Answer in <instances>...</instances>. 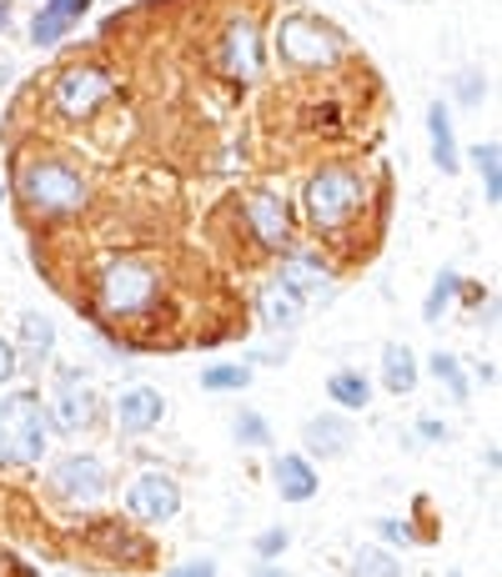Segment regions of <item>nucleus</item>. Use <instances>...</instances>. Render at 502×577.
I'll list each match as a JSON object with an SVG mask.
<instances>
[{"label": "nucleus", "mask_w": 502, "mask_h": 577, "mask_svg": "<svg viewBox=\"0 0 502 577\" xmlns=\"http://www.w3.org/2000/svg\"><path fill=\"white\" fill-rule=\"evenodd\" d=\"M286 547H292V533H286V527H266V533L257 537V563H276Z\"/></svg>", "instance_id": "c85d7f7f"}, {"label": "nucleus", "mask_w": 502, "mask_h": 577, "mask_svg": "<svg viewBox=\"0 0 502 577\" xmlns=\"http://www.w3.org/2000/svg\"><path fill=\"white\" fill-rule=\"evenodd\" d=\"M126 507H132V517L136 523H146V527L171 523L176 512H181V482H176L171 472H161V468L136 472L132 487H126Z\"/></svg>", "instance_id": "0eeeda50"}, {"label": "nucleus", "mask_w": 502, "mask_h": 577, "mask_svg": "<svg viewBox=\"0 0 502 577\" xmlns=\"http://www.w3.org/2000/svg\"><path fill=\"white\" fill-rule=\"evenodd\" d=\"M276 286H286L296 302H302V296H317L322 286H327V266L312 262V256H286V262H282V282H276Z\"/></svg>", "instance_id": "dca6fc26"}, {"label": "nucleus", "mask_w": 502, "mask_h": 577, "mask_svg": "<svg viewBox=\"0 0 502 577\" xmlns=\"http://www.w3.org/2000/svg\"><path fill=\"white\" fill-rule=\"evenodd\" d=\"M427 132H432V161L452 176L458 171V136H452V120H448V111H442V101L427 106Z\"/></svg>", "instance_id": "f3484780"}, {"label": "nucleus", "mask_w": 502, "mask_h": 577, "mask_svg": "<svg viewBox=\"0 0 502 577\" xmlns=\"http://www.w3.org/2000/svg\"><path fill=\"white\" fill-rule=\"evenodd\" d=\"M15 371H21V357H15V347L6 337H0V381H11Z\"/></svg>", "instance_id": "72a5a7b5"}, {"label": "nucleus", "mask_w": 502, "mask_h": 577, "mask_svg": "<svg viewBox=\"0 0 502 577\" xmlns=\"http://www.w3.org/2000/svg\"><path fill=\"white\" fill-rule=\"evenodd\" d=\"M352 437H357V427H352L347 412H322L302 427V442L312 458H342L352 447Z\"/></svg>", "instance_id": "ddd939ff"}, {"label": "nucleus", "mask_w": 502, "mask_h": 577, "mask_svg": "<svg viewBox=\"0 0 502 577\" xmlns=\"http://www.w3.org/2000/svg\"><path fill=\"white\" fill-rule=\"evenodd\" d=\"M106 96H111V76L101 66H71V71H61V81H55V106H61V116H71V120L91 116Z\"/></svg>", "instance_id": "1a4fd4ad"}, {"label": "nucleus", "mask_w": 502, "mask_h": 577, "mask_svg": "<svg viewBox=\"0 0 502 577\" xmlns=\"http://www.w3.org/2000/svg\"><path fill=\"white\" fill-rule=\"evenodd\" d=\"M15 191H21V201L31 211H41V217H76L91 197L86 176H81L76 166L55 161V156H31V161H21Z\"/></svg>", "instance_id": "f257e3e1"}, {"label": "nucleus", "mask_w": 502, "mask_h": 577, "mask_svg": "<svg viewBox=\"0 0 502 577\" xmlns=\"http://www.w3.org/2000/svg\"><path fill=\"white\" fill-rule=\"evenodd\" d=\"M377 537L383 543H402V547H412L417 543V533H412V523H402V517H377Z\"/></svg>", "instance_id": "c756f323"}, {"label": "nucleus", "mask_w": 502, "mask_h": 577, "mask_svg": "<svg viewBox=\"0 0 502 577\" xmlns=\"http://www.w3.org/2000/svg\"><path fill=\"white\" fill-rule=\"evenodd\" d=\"M166 577H217V557H191V563L171 567Z\"/></svg>", "instance_id": "2f4dec72"}, {"label": "nucleus", "mask_w": 502, "mask_h": 577, "mask_svg": "<svg viewBox=\"0 0 502 577\" xmlns=\"http://www.w3.org/2000/svg\"><path fill=\"white\" fill-rule=\"evenodd\" d=\"M21 347L31 352V361H45V357L55 352V327L45 322V316L25 312V316H21Z\"/></svg>", "instance_id": "412c9836"}, {"label": "nucleus", "mask_w": 502, "mask_h": 577, "mask_svg": "<svg viewBox=\"0 0 502 577\" xmlns=\"http://www.w3.org/2000/svg\"><path fill=\"white\" fill-rule=\"evenodd\" d=\"M156 296H161V276L146 262H136V256L111 262L106 276H101V306L111 316H146L156 306Z\"/></svg>", "instance_id": "39448f33"}, {"label": "nucleus", "mask_w": 502, "mask_h": 577, "mask_svg": "<svg viewBox=\"0 0 502 577\" xmlns=\"http://www.w3.org/2000/svg\"><path fill=\"white\" fill-rule=\"evenodd\" d=\"M66 31H71V25L61 21V15H55V11H45V6H41V11H35V21H31V41H35V45H55V41H61V35H66Z\"/></svg>", "instance_id": "a878e982"}, {"label": "nucleus", "mask_w": 502, "mask_h": 577, "mask_svg": "<svg viewBox=\"0 0 502 577\" xmlns=\"http://www.w3.org/2000/svg\"><path fill=\"white\" fill-rule=\"evenodd\" d=\"M352 577H402V563H397L387 547H357Z\"/></svg>", "instance_id": "4be33fe9"}, {"label": "nucleus", "mask_w": 502, "mask_h": 577, "mask_svg": "<svg viewBox=\"0 0 502 577\" xmlns=\"http://www.w3.org/2000/svg\"><path fill=\"white\" fill-rule=\"evenodd\" d=\"M362 201H367L362 176L347 171V166H327V171H317L312 181H306V201H302V207H306V217H312V227L342 231L362 211Z\"/></svg>", "instance_id": "7ed1b4c3"}, {"label": "nucleus", "mask_w": 502, "mask_h": 577, "mask_svg": "<svg viewBox=\"0 0 502 577\" xmlns=\"http://www.w3.org/2000/svg\"><path fill=\"white\" fill-rule=\"evenodd\" d=\"M251 577H292V573H286L282 563H257L251 567Z\"/></svg>", "instance_id": "c9c22d12"}, {"label": "nucleus", "mask_w": 502, "mask_h": 577, "mask_svg": "<svg viewBox=\"0 0 502 577\" xmlns=\"http://www.w3.org/2000/svg\"><path fill=\"white\" fill-rule=\"evenodd\" d=\"M427 367H432V377L448 387L452 402H468V377H462V361L452 357V352H432V361H427Z\"/></svg>", "instance_id": "b1692460"}, {"label": "nucleus", "mask_w": 502, "mask_h": 577, "mask_svg": "<svg viewBox=\"0 0 502 577\" xmlns=\"http://www.w3.org/2000/svg\"><path fill=\"white\" fill-rule=\"evenodd\" d=\"M272 482L282 492V502H312L317 497V468L302 458V452H282L272 462Z\"/></svg>", "instance_id": "4468645a"}, {"label": "nucleus", "mask_w": 502, "mask_h": 577, "mask_svg": "<svg viewBox=\"0 0 502 577\" xmlns=\"http://www.w3.org/2000/svg\"><path fill=\"white\" fill-rule=\"evenodd\" d=\"M231 432H237V442H241V447H266V437H272V432H266V422H262L257 412H237Z\"/></svg>", "instance_id": "bb28decb"}, {"label": "nucleus", "mask_w": 502, "mask_h": 577, "mask_svg": "<svg viewBox=\"0 0 502 577\" xmlns=\"http://www.w3.org/2000/svg\"><path fill=\"white\" fill-rule=\"evenodd\" d=\"M458 272H442V276H437V286H432V296H427V306H422V316H427V322H437V316H442V306H448L452 302V292H458Z\"/></svg>", "instance_id": "cd10ccee"}, {"label": "nucleus", "mask_w": 502, "mask_h": 577, "mask_svg": "<svg viewBox=\"0 0 502 577\" xmlns=\"http://www.w3.org/2000/svg\"><path fill=\"white\" fill-rule=\"evenodd\" d=\"M45 11H55V15H61V21H66V25H76L81 15L91 11V0H51V6H45Z\"/></svg>", "instance_id": "473e14b6"}, {"label": "nucleus", "mask_w": 502, "mask_h": 577, "mask_svg": "<svg viewBox=\"0 0 502 577\" xmlns=\"http://www.w3.org/2000/svg\"><path fill=\"white\" fill-rule=\"evenodd\" d=\"M327 397L337 407H347V412H362V407L372 402V381L362 377V371H332V377H327Z\"/></svg>", "instance_id": "aec40b11"}, {"label": "nucleus", "mask_w": 502, "mask_h": 577, "mask_svg": "<svg viewBox=\"0 0 502 577\" xmlns=\"http://www.w3.org/2000/svg\"><path fill=\"white\" fill-rule=\"evenodd\" d=\"M96 547H106L111 557H116L121 567H142V563H151V543L146 537H136L132 527H121V523H96Z\"/></svg>", "instance_id": "2eb2a0df"}, {"label": "nucleus", "mask_w": 502, "mask_h": 577, "mask_svg": "<svg viewBox=\"0 0 502 577\" xmlns=\"http://www.w3.org/2000/svg\"><path fill=\"white\" fill-rule=\"evenodd\" d=\"M221 71L231 81H257L262 71V35L251 21H231L227 35H221Z\"/></svg>", "instance_id": "f8f14e48"}, {"label": "nucleus", "mask_w": 502, "mask_h": 577, "mask_svg": "<svg viewBox=\"0 0 502 577\" xmlns=\"http://www.w3.org/2000/svg\"><path fill=\"white\" fill-rule=\"evenodd\" d=\"M6 25H11V11H6V0H0V31H6Z\"/></svg>", "instance_id": "e433bc0d"}, {"label": "nucleus", "mask_w": 502, "mask_h": 577, "mask_svg": "<svg viewBox=\"0 0 502 577\" xmlns=\"http://www.w3.org/2000/svg\"><path fill=\"white\" fill-rule=\"evenodd\" d=\"M111 417H116V432L121 437H146L161 427L166 417V397L156 392V387H126V392L116 397V407H111Z\"/></svg>", "instance_id": "9b49d317"}, {"label": "nucleus", "mask_w": 502, "mask_h": 577, "mask_svg": "<svg viewBox=\"0 0 502 577\" xmlns=\"http://www.w3.org/2000/svg\"><path fill=\"white\" fill-rule=\"evenodd\" d=\"M45 487H51V497L66 502V507H96L111 492V472L96 452H71V458H61L45 472Z\"/></svg>", "instance_id": "423d86ee"}, {"label": "nucleus", "mask_w": 502, "mask_h": 577, "mask_svg": "<svg viewBox=\"0 0 502 577\" xmlns=\"http://www.w3.org/2000/svg\"><path fill=\"white\" fill-rule=\"evenodd\" d=\"M201 387L207 392H241V387H251V367H207Z\"/></svg>", "instance_id": "393cba45"}, {"label": "nucleus", "mask_w": 502, "mask_h": 577, "mask_svg": "<svg viewBox=\"0 0 502 577\" xmlns=\"http://www.w3.org/2000/svg\"><path fill=\"white\" fill-rule=\"evenodd\" d=\"M482 96H488V76H478V71H462V76H458V101H462V106H478Z\"/></svg>", "instance_id": "7c9ffc66"}, {"label": "nucleus", "mask_w": 502, "mask_h": 577, "mask_svg": "<svg viewBox=\"0 0 502 577\" xmlns=\"http://www.w3.org/2000/svg\"><path fill=\"white\" fill-rule=\"evenodd\" d=\"M262 322H266L272 332H292L296 322H302V302H296L286 286L272 282V286L262 292Z\"/></svg>", "instance_id": "a211bd4d"}, {"label": "nucleus", "mask_w": 502, "mask_h": 577, "mask_svg": "<svg viewBox=\"0 0 502 577\" xmlns=\"http://www.w3.org/2000/svg\"><path fill=\"white\" fill-rule=\"evenodd\" d=\"M383 381L393 387L397 397L417 387V357L402 347V342H387V347H383Z\"/></svg>", "instance_id": "6ab92c4d"}, {"label": "nucleus", "mask_w": 502, "mask_h": 577, "mask_svg": "<svg viewBox=\"0 0 502 577\" xmlns=\"http://www.w3.org/2000/svg\"><path fill=\"white\" fill-rule=\"evenodd\" d=\"M96 387H91V377H81V371H61L55 377V392H51V412H45V422L55 427V432L66 437H81L91 422H96Z\"/></svg>", "instance_id": "6e6552de"}, {"label": "nucleus", "mask_w": 502, "mask_h": 577, "mask_svg": "<svg viewBox=\"0 0 502 577\" xmlns=\"http://www.w3.org/2000/svg\"><path fill=\"white\" fill-rule=\"evenodd\" d=\"M422 437H427V442H448V427L437 422V417H427V422H422Z\"/></svg>", "instance_id": "f704fd0d"}, {"label": "nucleus", "mask_w": 502, "mask_h": 577, "mask_svg": "<svg viewBox=\"0 0 502 577\" xmlns=\"http://www.w3.org/2000/svg\"><path fill=\"white\" fill-rule=\"evenodd\" d=\"M51 442V422L35 392L0 397V468H31L45 458Z\"/></svg>", "instance_id": "f03ea898"}, {"label": "nucleus", "mask_w": 502, "mask_h": 577, "mask_svg": "<svg viewBox=\"0 0 502 577\" xmlns=\"http://www.w3.org/2000/svg\"><path fill=\"white\" fill-rule=\"evenodd\" d=\"M241 217H247L251 237L262 241V251L292 246V211H286V201H276L272 191H257V197L241 201Z\"/></svg>", "instance_id": "9d476101"}, {"label": "nucleus", "mask_w": 502, "mask_h": 577, "mask_svg": "<svg viewBox=\"0 0 502 577\" xmlns=\"http://www.w3.org/2000/svg\"><path fill=\"white\" fill-rule=\"evenodd\" d=\"M472 161H478V171H482L488 201L498 207V201H502V146H498V141H482L478 151H472Z\"/></svg>", "instance_id": "5701e85b"}, {"label": "nucleus", "mask_w": 502, "mask_h": 577, "mask_svg": "<svg viewBox=\"0 0 502 577\" xmlns=\"http://www.w3.org/2000/svg\"><path fill=\"white\" fill-rule=\"evenodd\" d=\"M448 577H462V573H448Z\"/></svg>", "instance_id": "4c0bfd02"}, {"label": "nucleus", "mask_w": 502, "mask_h": 577, "mask_svg": "<svg viewBox=\"0 0 502 577\" xmlns=\"http://www.w3.org/2000/svg\"><path fill=\"white\" fill-rule=\"evenodd\" d=\"M276 51H282V61H292L302 71H327L347 55V41L332 25H322L317 15H286L276 25Z\"/></svg>", "instance_id": "20e7f679"}]
</instances>
